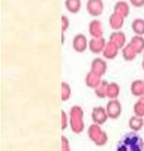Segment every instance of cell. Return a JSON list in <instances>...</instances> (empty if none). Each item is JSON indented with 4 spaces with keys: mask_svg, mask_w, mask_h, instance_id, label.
I'll list each match as a JSON object with an SVG mask.
<instances>
[{
    "mask_svg": "<svg viewBox=\"0 0 144 151\" xmlns=\"http://www.w3.org/2000/svg\"><path fill=\"white\" fill-rule=\"evenodd\" d=\"M144 142L137 132L125 133L117 142L115 151H143Z\"/></svg>",
    "mask_w": 144,
    "mask_h": 151,
    "instance_id": "6da1fadb",
    "label": "cell"
},
{
    "mask_svg": "<svg viewBox=\"0 0 144 151\" xmlns=\"http://www.w3.org/2000/svg\"><path fill=\"white\" fill-rule=\"evenodd\" d=\"M73 47H74L75 50H77L79 52H82L86 50L87 47V41L84 35H77L75 36V39L73 41Z\"/></svg>",
    "mask_w": 144,
    "mask_h": 151,
    "instance_id": "7a4b0ae2",
    "label": "cell"
},
{
    "mask_svg": "<svg viewBox=\"0 0 144 151\" xmlns=\"http://www.w3.org/2000/svg\"><path fill=\"white\" fill-rule=\"evenodd\" d=\"M108 113L109 116L112 119H115L120 116V104L117 101H111L108 104Z\"/></svg>",
    "mask_w": 144,
    "mask_h": 151,
    "instance_id": "3957f363",
    "label": "cell"
},
{
    "mask_svg": "<svg viewBox=\"0 0 144 151\" xmlns=\"http://www.w3.org/2000/svg\"><path fill=\"white\" fill-rule=\"evenodd\" d=\"M92 116H93V121L97 122L98 124H104L107 119V115H106L105 111L102 109L101 107H98L93 110Z\"/></svg>",
    "mask_w": 144,
    "mask_h": 151,
    "instance_id": "277c9868",
    "label": "cell"
},
{
    "mask_svg": "<svg viewBox=\"0 0 144 151\" xmlns=\"http://www.w3.org/2000/svg\"><path fill=\"white\" fill-rule=\"evenodd\" d=\"M66 8L68 9V11L72 13H76L77 11L80 9V0H66L65 2Z\"/></svg>",
    "mask_w": 144,
    "mask_h": 151,
    "instance_id": "5b68a950",
    "label": "cell"
},
{
    "mask_svg": "<svg viewBox=\"0 0 144 151\" xmlns=\"http://www.w3.org/2000/svg\"><path fill=\"white\" fill-rule=\"evenodd\" d=\"M132 29L133 32L139 35H143L144 34V20L141 19H136L132 24Z\"/></svg>",
    "mask_w": 144,
    "mask_h": 151,
    "instance_id": "8992f818",
    "label": "cell"
},
{
    "mask_svg": "<svg viewBox=\"0 0 144 151\" xmlns=\"http://www.w3.org/2000/svg\"><path fill=\"white\" fill-rule=\"evenodd\" d=\"M61 20H62V31H65L67 25H68V19H67V17L62 16Z\"/></svg>",
    "mask_w": 144,
    "mask_h": 151,
    "instance_id": "52a82bcc",
    "label": "cell"
},
{
    "mask_svg": "<svg viewBox=\"0 0 144 151\" xmlns=\"http://www.w3.org/2000/svg\"><path fill=\"white\" fill-rule=\"evenodd\" d=\"M132 4H134V6L136 7H140V6H143L144 4V0H131Z\"/></svg>",
    "mask_w": 144,
    "mask_h": 151,
    "instance_id": "ba28073f",
    "label": "cell"
}]
</instances>
